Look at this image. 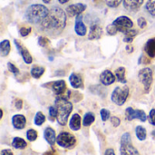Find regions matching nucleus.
<instances>
[{
    "instance_id": "obj_1",
    "label": "nucleus",
    "mask_w": 155,
    "mask_h": 155,
    "mask_svg": "<svg viewBox=\"0 0 155 155\" xmlns=\"http://www.w3.org/2000/svg\"><path fill=\"white\" fill-rule=\"evenodd\" d=\"M66 25V12L58 6L49 10L48 15L40 24L41 30L50 36L59 35Z\"/></svg>"
},
{
    "instance_id": "obj_2",
    "label": "nucleus",
    "mask_w": 155,
    "mask_h": 155,
    "mask_svg": "<svg viewBox=\"0 0 155 155\" xmlns=\"http://www.w3.org/2000/svg\"><path fill=\"white\" fill-rule=\"evenodd\" d=\"M55 108L57 109V122L61 126L67 124L68 117L73 111V104L65 97L58 96L54 101Z\"/></svg>"
},
{
    "instance_id": "obj_3",
    "label": "nucleus",
    "mask_w": 155,
    "mask_h": 155,
    "mask_svg": "<svg viewBox=\"0 0 155 155\" xmlns=\"http://www.w3.org/2000/svg\"><path fill=\"white\" fill-rule=\"evenodd\" d=\"M49 9L40 4H35L30 5L25 14V17L27 22L31 24H41L42 21L45 18V16L48 15Z\"/></svg>"
},
{
    "instance_id": "obj_4",
    "label": "nucleus",
    "mask_w": 155,
    "mask_h": 155,
    "mask_svg": "<svg viewBox=\"0 0 155 155\" xmlns=\"http://www.w3.org/2000/svg\"><path fill=\"white\" fill-rule=\"evenodd\" d=\"M138 78L144 87V92L146 94H148L151 90V87H152V84L153 82V70L149 67L143 68L138 73Z\"/></svg>"
},
{
    "instance_id": "obj_5",
    "label": "nucleus",
    "mask_w": 155,
    "mask_h": 155,
    "mask_svg": "<svg viewBox=\"0 0 155 155\" xmlns=\"http://www.w3.org/2000/svg\"><path fill=\"white\" fill-rule=\"evenodd\" d=\"M128 95H129V87L128 86H124V87L117 86L112 93L111 99L115 104L122 106L125 104V102L128 98Z\"/></svg>"
},
{
    "instance_id": "obj_6",
    "label": "nucleus",
    "mask_w": 155,
    "mask_h": 155,
    "mask_svg": "<svg viewBox=\"0 0 155 155\" xmlns=\"http://www.w3.org/2000/svg\"><path fill=\"white\" fill-rule=\"evenodd\" d=\"M56 143L60 147L65 149H72L76 143V139L72 134L67 132H62L56 138Z\"/></svg>"
},
{
    "instance_id": "obj_7",
    "label": "nucleus",
    "mask_w": 155,
    "mask_h": 155,
    "mask_svg": "<svg viewBox=\"0 0 155 155\" xmlns=\"http://www.w3.org/2000/svg\"><path fill=\"white\" fill-rule=\"evenodd\" d=\"M112 24L117 28L118 32H122L124 34L132 29V27L134 26V22L128 16L125 15L117 17Z\"/></svg>"
},
{
    "instance_id": "obj_8",
    "label": "nucleus",
    "mask_w": 155,
    "mask_h": 155,
    "mask_svg": "<svg viewBox=\"0 0 155 155\" xmlns=\"http://www.w3.org/2000/svg\"><path fill=\"white\" fill-rule=\"evenodd\" d=\"M125 117L128 121H133L134 119H139L141 122H145L147 120V115L143 111L134 110L132 107H128L126 109Z\"/></svg>"
},
{
    "instance_id": "obj_9",
    "label": "nucleus",
    "mask_w": 155,
    "mask_h": 155,
    "mask_svg": "<svg viewBox=\"0 0 155 155\" xmlns=\"http://www.w3.org/2000/svg\"><path fill=\"white\" fill-rule=\"evenodd\" d=\"M86 9V5L82 4V3H77V4H73L70 5L66 7V14L73 17V16H77L79 15H82V13Z\"/></svg>"
},
{
    "instance_id": "obj_10",
    "label": "nucleus",
    "mask_w": 155,
    "mask_h": 155,
    "mask_svg": "<svg viewBox=\"0 0 155 155\" xmlns=\"http://www.w3.org/2000/svg\"><path fill=\"white\" fill-rule=\"evenodd\" d=\"M14 43H15V47H16V49L18 50V52H19V54L22 55V57H23V59H24V61H25V64H31L32 62H33V58H32V55L30 54V53H29V51L18 41V40H14Z\"/></svg>"
},
{
    "instance_id": "obj_11",
    "label": "nucleus",
    "mask_w": 155,
    "mask_h": 155,
    "mask_svg": "<svg viewBox=\"0 0 155 155\" xmlns=\"http://www.w3.org/2000/svg\"><path fill=\"white\" fill-rule=\"evenodd\" d=\"M144 0H124V6L129 12H136L140 9Z\"/></svg>"
},
{
    "instance_id": "obj_12",
    "label": "nucleus",
    "mask_w": 155,
    "mask_h": 155,
    "mask_svg": "<svg viewBox=\"0 0 155 155\" xmlns=\"http://www.w3.org/2000/svg\"><path fill=\"white\" fill-rule=\"evenodd\" d=\"M74 31L75 33L80 35V36H84L86 35V32H87V28L85 26V25L84 24V21H83V15H79L76 16V19H75V25H74Z\"/></svg>"
},
{
    "instance_id": "obj_13",
    "label": "nucleus",
    "mask_w": 155,
    "mask_h": 155,
    "mask_svg": "<svg viewBox=\"0 0 155 155\" xmlns=\"http://www.w3.org/2000/svg\"><path fill=\"white\" fill-rule=\"evenodd\" d=\"M103 35V28L98 24H94L90 27V31L88 34L89 40H97L100 39Z\"/></svg>"
},
{
    "instance_id": "obj_14",
    "label": "nucleus",
    "mask_w": 155,
    "mask_h": 155,
    "mask_svg": "<svg viewBox=\"0 0 155 155\" xmlns=\"http://www.w3.org/2000/svg\"><path fill=\"white\" fill-rule=\"evenodd\" d=\"M116 76L109 70H104L100 75V81L104 85H110L115 82Z\"/></svg>"
},
{
    "instance_id": "obj_15",
    "label": "nucleus",
    "mask_w": 155,
    "mask_h": 155,
    "mask_svg": "<svg viewBox=\"0 0 155 155\" xmlns=\"http://www.w3.org/2000/svg\"><path fill=\"white\" fill-rule=\"evenodd\" d=\"M121 155H141L137 149L132 145V143H121Z\"/></svg>"
},
{
    "instance_id": "obj_16",
    "label": "nucleus",
    "mask_w": 155,
    "mask_h": 155,
    "mask_svg": "<svg viewBox=\"0 0 155 155\" xmlns=\"http://www.w3.org/2000/svg\"><path fill=\"white\" fill-rule=\"evenodd\" d=\"M12 124L13 126L17 130H22L25 127L26 124V119L22 114H15L12 118Z\"/></svg>"
},
{
    "instance_id": "obj_17",
    "label": "nucleus",
    "mask_w": 155,
    "mask_h": 155,
    "mask_svg": "<svg viewBox=\"0 0 155 155\" xmlns=\"http://www.w3.org/2000/svg\"><path fill=\"white\" fill-rule=\"evenodd\" d=\"M52 90L56 95H62L66 90V84L64 80L55 81L52 84Z\"/></svg>"
},
{
    "instance_id": "obj_18",
    "label": "nucleus",
    "mask_w": 155,
    "mask_h": 155,
    "mask_svg": "<svg viewBox=\"0 0 155 155\" xmlns=\"http://www.w3.org/2000/svg\"><path fill=\"white\" fill-rule=\"evenodd\" d=\"M44 137L45 139V141L50 144V145H54V143L56 142V136H55V132L53 128L51 127H47L45 128V132H44Z\"/></svg>"
},
{
    "instance_id": "obj_19",
    "label": "nucleus",
    "mask_w": 155,
    "mask_h": 155,
    "mask_svg": "<svg viewBox=\"0 0 155 155\" xmlns=\"http://www.w3.org/2000/svg\"><path fill=\"white\" fill-rule=\"evenodd\" d=\"M144 51L146 53V54L151 57V58H154L155 57V38H152L150 40L147 41V43L145 44L144 46Z\"/></svg>"
},
{
    "instance_id": "obj_20",
    "label": "nucleus",
    "mask_w": 155,
    "mask_h": 155,
    "mask_svg": "<svg viewBox=\"0 0 155 155\" xmlns=\"http://www.w3.org/2000/svg\"><path fill=\"white\" fill-rule=\"evenodd\" d=\"M69 81L71 85L74 88H82L83 87V79L81 77V75L77 74H72L69 77Z\"/></svg>"
},
{
    "instance_id": "obj_21",
    "label": "nucleus",
    "mask_w": 155,
    "mask_h": 155,
    "mask_svg": "<svg viewBox=\"0 0 155 155\" xmlns=\"http://www.w3.org/2000/svg\"><path fill=\"white\" fill-rule=\"evenodd\" d=\"M69 127L73 131H78L81 128V117L79 114H74L72 116V118L69 122Z\"/></svg>"
},
{
    "instance_id": "obj_22",
    "label": "nucleus",
    "mask_w": 155,
    "mask_h": 155,
    "mask_svg": "<svg viewBox=\"0 0 155 155\" xmlns=\"http://www.w3.org/2000/svg\"><path fill=\"white\" fill-rule=\"evenodd\" d=\"M10 49H11V45H10L9 40H3L0 43V55L1 56L5 57L8 55Z\"/></svg>"
},
{
    "instance_id": "obj_23",
    "label": "nucleus",
    "mask_w": 155,
    "mask_h": 155,
    "mask_svg": "<svg viewBox=\"0 0 155 155\" xmlns=\"http://www.w3.org/2000/svg\"><path fill=\"white\" fill-rule=\"evenodd\" d=\"M12 146L14 148H15V149L22 150V149H25L27 146V143L24 139H22L20 137H15L13 139V142H12Z\"/></svg>"
},
{
    "instance_id": "obj_24",
    "label": "nucleus",
    "mask_w": 155,
    "mask_h": 155,
    "mask_svg": "<svg viewBox=\"0 0 155 155\" xmlns=\"http://www.w3.org/2000/svg\"><path fill=\"white\" fill-rule=\"evenodd\" d=\"M115 76L117 80L122 84H126V78H125V68L121 66L115 70Z\"/></svg>"
},
{
    "instance_id": "obj_25",
    "label": "nucleus",
    "mask_w": 155,
    "mask_h": 155,
    "mask_svg": "<svg viewBox=\"0 0 155 155\" xmlns=\"http://www.w3.org/2000/svg\"><path fill=\"white\" fill-rule=\"evenodd\" d=\"M45 71V67H42V66H34L32 68V70H31V75L34 78H35V79H38V78H40L44 74Z\"/></svg>"
},
{
    "instance_id": "obj_26",
    "label": "nucleus",
    "mask_w": 155,
    "mask_h": 155,
    "mask_svg": "<svg viewBox=\"0 0 155 155\" xmlns=\"http://www.w3.org/2000/svg\"><path fill=\"white\" fill-rule=\"evenodd\" d=\"M135 134H136V136L137 138L140 140V141H144L146 139V136H147V134H146V130L145 128H143V126L141 125H138L135 129Z\"/></svg>"
},
{
    "instance_id": "obj_27",
    "label": "nucleus",
    "mask_w": 155,
    "mask_h": 155,
    "mask_svg": "<svg viewBox=\"0 0 155 155\" xmlns=\"http://www.w3.org/2000/svg\"><path fill=\"white\" fill-rule=\"evenodd\" d=\"M95 120V116L93 113H87L85 114L84 117V121H83V124L84 126H90Z\"/></svg>"
},
{
    "instance_id": "obj_28",
    "label": "nucleus",
    "mask_w": 155,
    "mask_h": 155,
    "mask_svg": "<svg viewBox=\"0 0 155 155\" xmlns=\"http://www.w3.org/2000/svg\"><path fill=\"white\" fill-rule=\"evenodd\" d=\"M145 9L152 16L155 17V0H148L145 5Z\"/></svg>"
},
{
    "instance_id": "obj_29",
    "label": "nucleus",
    "mask_w": 155,
    "mask_h": 155,
    "mask_svg": "<svg viewBox=\"0 0 155 155\" xmlns=\"http://www.w3.org/2000/svg\"><path fill=\"white\" fill-rule=\"evenodd\" d=\"M45 122V116L41 112H37L35 116V124L37 126H41Z\"/></svg>"
},
{
    "instance_id": "obj_30",
    "label": "nucleus",
    "mask_w": 155,
    "mask_h": 155,
    "mask_svg": "<svg viewBox=\"0 0 155 155\" xmlns=\"http://www.w3.org/2000/svg\"><path fill=\"white\" fill-rule=\"evenodd\" d=\"M26 138L30 142H34L37 138V132L35 131L34 129H30L26 132Z\"/></svg>"
},
{
    "instance_id": "obj_31",
    "label": "nucleus",
    "mask_w": 155,
    "mask_h": 155,
    "mask_svg": "<svg viewBox=\"0 0 155 155\" xmlns=\"http://www.w3.org/2000/svg\"><path fill=\"white\" fill-rule=\"evenodd\" d=\"M124 0H104V4L109 6V7H112V8H114V7H117Z\"/></svg>"
},
{
    "instance_id": "obj_32",
    "label": "nucleus",
    "mask_w": 155,
    "mask_h": 155,
    "mask_svg": "<svg viewBox=\"0 0 155 155\" xmlns=\"http://www.w3.org/2000/svg\"><path fill=\"white\" fill-rule=\"evenodd\" d=\"M49 119L50 121L54 122L55 118H57V109L54 106H51L49 108Z\"/></svg>"
},
{
    "instance_id": "obj_33",
    "label": "nucleus",
    "mask_w": 155,
    "mask_h": 155,
    "mask_svg": "<svg viewBox=\"0 0 155 155\" xmlns=\"http://www.w3.org/2000/svg\"><path fill=\"white\" fill-rule=\"evenodd\" d=\"M50 43V40L46 37H44V36H40L38 38V45L42 47H45L49 45Z\"/></svg>"
},
{
    "instance_id": "obj_34",
    "label": "nucleus",
    "mask_w": 155,
    "mask_h": 155,
    "mask_svg": "<svg viewBox=\"0 0 155 155\" xmlns=\"http://www.w3.org/2000/svg\"><path fill=\"white\" fill-rule=\"evenodd\" d=\"M100 114H101V118H102V120L104 121V122H105V121H107L109 118H110V112L107 110V109H102L101 111H100Z\"/></svg>"
},
{
    "instance_id": "obj_35",
    "label": "nucleus",
    "mask_w": 155,
    "mask_h": 155,
    "mask_svg": "<svg viewBox=\"0 0 155 155\" xmlns=\"http://www.w3.org/2000/svg\"><path fill=\"white\" fill-rule=\"evenodd\" d=\"M106 31H107V34H108V35H116V33L118 32L117 28H116L113 24H111V25H107V27H106Z\"/></svg>"
},
{
    "instance_id": "obj_36",
    "label": "nucleus",
    "mask_w": 155,
    "mask_h": 155,
    "mask_svg": "<svg viewBox=\"0 0 155 155\" xmlns=\"http://www.w3.org/2000/svg\"><path fill=\"white\" fill-rule=\"evenodd\" d=\"M31 27H22V28H20V30H19V33H20V35H21V36H27L30 33H31Z\"/></svg>"
},
{
    "instance_id": "obj_37",
    "label": "nucleus",
    "mask_w": 155,
    "mask_h": 155,
    "mask_svg": "<svg viewBox=\"0 0 155 155\" xmlns=\"http://www.w3.org/2000/svg\"><path fill=\"white\" fill-rule=\"evenodd\" d=\"M7 67H8V70H9L11 73H13V74H19L18 68H17L15 64H13L12 63H7Z\"/></svg>"
},
{
    "instance_id": "obj_38",
    "label": "nucleus",
    "mask_w": 155,
    "mask_h": 155,
    "mask_svg": "<svg viewBox=\"0 0 155 155\" xmlns=\"http://www.w3.org/2000/svg\"><path fill=\"white\" fill-rule=\"evenodd\" d=\"M121 143H132V136L129 133H125L123 134L121 138Z\"/></svg>"
},
{
    "instance_id": "obj_39",
    "label": "nucleus",
    "mask_w": 155,
    "mask_h": 155,
    "mask_svg": "<svg viewBox=\"0 0 155 155\" xmlns=\"http://www.w3.org/2000/svg\"><path fill=\"white\" fill-rule=\"evenodd\" d=\"M149 122L152 125L155 126V109H152L150 111V114H149Z\"/></svg>"
},
{
    "instance_id": "obj_40",
    "label": "nucleus",
    "mask_w": 155,
    "mask_h": 155,
    "mask_svg": "<svg viewBox=\"0 0 155 155\" xmlns=\"http://www.w3.org/2000/svg\"><path fill=\"white\" fill-rule=\"evenodd\" d=\"M137 24H138L140 28H144L146 26V25H147V22H146L144 17H139L138 20H137Z\"/></svg>"
},
{
    "instance_id": "obj_41",
    "label": "nucleus",
    "mask_w": 155,
    "mask_h": 155,
    "mask_svg": "<svg viewBox=\"0 0 155 155\" xmlns=\"http://www.w3.org/2000/svg\"><path fill=\"white\" fill-rule=\"evenodd\" d=\"M111 124H112L114 127H118V126L120 125V124H121V121H120V119H119L118 117L113 116V117H111Z\"/></svg>"
},
{
    "instance_id": "obj_42",
    "label": "nucleus",
    "mask_w": 155,
    "mask_h": 155,
    "mask_svg": "<svg viewBox=\"0 0 155 155\" xmlns=\"http://www.w3.org/2000/svg\"><path fill=\"white\" fill-rule=\"evenodd\" d=\"M138 34V31L135 30V29H130L129 31H127L124 35L125 36H130V37H134L135 35H137Z\"/></svg>"
},
{
    "instance_id": "obj_43",
    "label": "nucleus",
    "mask_w": 155,
    "mask_h": 155,
    "mask_svg": "<svg viewBox=\"0 0 155 155\" xmlns=\"http://www.w3.org/2000/svg\"><path fill=\"white\" fill-rule=\"evenodd\" d=\"M15 106L17 110H21L22 107H23V101L20 100V99H17L15 103Z\"/></svg>"
},
{
    "instance_id": "obj_44",
    "label": "nucleus",
    "mask_w": 155,
    "mask_h": 155,
    "mask_svg": "<svg viewBox=\"0 0 155 155\" xmlns=\"http://www.w3.org/2000/svg\"><path fill=\"white\" fill-rule=\"evenodd\" d=\"M1 155H13V153L11 150L9 149H5V150H2Z\"/></svg>"
},
{
    "instance_id": "obj_45",
    "label": "nucleus",
    "mask_w": 155,
    "mask_h": 155,
    "mask_svg": "<svg viewBox=\"0 0 155 155\" xmlns=\"http://www.w3.org/2000/svg\"><path fill=\"white\" fill-rule=\"evenodd\" d=\"M104 155H115V153H114V150L112 149V148H109L105 151V153Z\"/></svg>"
},
{
    "instance_id": "obj_46",
    "label": "nucleus",
    "mask_w": 155,
    "mask_h": 155,
    "mask_svg": "<svg viewBox=\"0 0 155 155\" xmlns=\"http://www.w3.org/2000/svg\"><path fill=\"white\" fill-rule=\"evenodd\" d=\"M133 41H134V37H130V36H124V42H125V43H128V44H131Z\"/></svg>"
},
{
    "instance_id": "obj_47",
    "label": "nucleus",
    "mask_w": 155,
    "mask_h": 155,
    "mask_svg": "<svg viewBox=\"0 0 155 155\" xmlns=\"http://www.w3.org/2000/svg\"><path fill=\"white\" fill-rule=\"evenodd\" d=\"M43 155H57V153H56V152L54 150H50V151L45 152Z\"/></svg>"
},
{
    "instance_id": "obj_48",
    "label": "nucleus",
    "mask_w": 155,
    "mask_h": 155,
    "mask_svg": "<svg viewBox=\"0 0 155 155\" xmlns=\"http://www.w3.org/2000/svg\"><path fill=\"white\" fill-rule=\"evenodd\" d=\"M134 50V48L132 45H127V46H126V51H127L128 53H133Z\"/></svg>"
},
{
    "instance_id": "obj_49",
    "label": "nucleus",
    "mask_w": 155,
    "mask_h": 155,
    "mask_svg": "<svg viewBox=\"0 0 155 155\" xmlns=\"http://www.w3.org/2000/svg\"><path fill=\"white\" fill-rule=\"evenodd\" d=\"M58 2L60 3V4H65V3H67V2H69V0H58Z\"/></svg>"
},
{
    "instance_id": "obj_50",
    "label": "nucleus",
    "mask_w": 155,
    "mask_h": 155,
    "mask_svg": "<svg viewBox=\"0 0 155 155\" xmlns=\"http://www.w3.org/2000/svg\"><path fill=\"white\" fill-rule=\"evenodd\" d=\"M44 3H45V4H49L50 2H51V0H42Z\"/></svg>"
},
{
    "instance_id": "obj_51",
    "label": "nucleus",
    "mask_w": 155,
    "mask_h": 155,
    "mask_svg": "<svg viewBox=\"0 0 155 155\" xmlns=\"http://www.w3.org/2000/svg\"><path fill=\"white\" fill-rule=\"evenodd\" d=\"M152 135H153V137H155V130H154V131H153V132H152Z\"/></svg>"
}]
</instances>
